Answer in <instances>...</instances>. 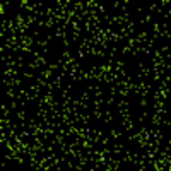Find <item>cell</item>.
Listing matches in <instances>:
<instances>
[{"mask_svg":"<svg viewBox=\"0 0 171 171\" xmlns=\"http://www.w3.org/2000/svg\"><path fill=\"white\" fill-rule=\"evenodd\" d=\"M92 46H94L92 38H82V40H81V51H84V53H87V55H89V51H91Z\"/></svg>","mask_w":171,"mask_h":171,"instance_id":"cell-1","label":"cell"},{"mask_svg":"<svg viewBox=\"0 0 171 171\" xmlns=\"http://www.w3.org/2000/svg\"><path fill=\"white\" fill-rule=\"evenodd\" d=\"M19 40H21V46H24V48H31V50H33L34 38H31V36H28V34H19Z\"/></svg>","mask_w":171,"mask_h":171,"instance_id":"cell-2","label":"cell"},{"mask_svg":"<svg viewBox=\"0 0 171 171\" xmlns=\"http://www.w3.org/2000/svg\"><path fill=\"white\" fill-rule=\"evenodd\" d=\"M162 115H159V113H156V111H152V115H151V121H152V125H154V128H159L162 125Z\"/></svg>","mask_w":171,"mask_h":171,"instance_id":"cell-3","label":"cell"},{"mask_svg":"<svg viewBox=\"0 0 171 171\" xmlns=\"http://www.w3.org/2000/svg\"><path fill=\"white\" fill-rule=\"evenodd\" d=\"M121 127H123V130H127V132H132L135 127H137V121L135 120H121Z\"/></svg>","mask_w":171,"mask_h":171,"instance_id":"cell-4","label":"cell"},{"mask_svg":"<svg viewBox=\"0 0 171 171\" xmlns=\"http://www.w3.org/2000/svg\"><path fill=\"white\" fill-rule=\"evenodd\" d=\"M151 75H152L151 69L145 67L144 63H140V74H139V79H140V77H144V79H151Z\"/></svg>","mask_w":171,"mask_h":171,"instance_id":"cell-5","label":"cell"},{"mask_svg":"<svg viewBox=\"0 0 171 171\" xmlns=\"http://www.w3.org/2000/svg\"><path fill=\"white\" fill-rule=\"evenodd\" d=\"M113 118H115V115H113V111H111L110 108L103 111V121H104V123H111Z\"/></svg>","mask_w":171,"mask_h":171,"instance_id":"cell-6","label":"cell"},{"mask_svg":"<svg viewBox=\"0 0 171 171\" xmlns=\"http://www.w3.org/2000/svg\"><path fill=\"white\" fill-rule=\"evenodd\" d=\"M40 74H41V77H43V79H46V81H50L51 77H53V70L48 69V67H43Z\"/></svg>","mask_w":171,"mask_h":171,"instance_id":"cell-7","label":"cell"},{"mask_svg":"<svg viewBox=\"0 0 171 171\" xmlns=\"http://www.w3.org/2000/svg\"><path fill=\"white\" fill-rule=\"evenodd\" d=\"M79 81H92V79H91L89 70H84V69H81V70H79Z\"/></svg>","mask_w":171,"mask_h":171,"instance_id":"cell-8","label":"cell"},{"mask_svg":"<svg viewBox=\"0 0 171 171\" xmlns=\"http://www.w3.org/2000/svg\"><path fill=\"white\" fill-rule=\"evenodd\" d=\"M116 94H118L120 98H123V99H127V98H128V94H130V91H128V89H123V87H118V86H116Z\"/></svg>","mask_w":171,"mask_h":171,"instance_id":"cell-9","label":"cell"},{"mask_svg":"<svg viewBox=\"0 0 171 171\" xmlns=\"http://www.w3.org/2000/svg\"><path fill=\"white\" fill-rule=\"evenodd\" d=\"M115 106H116V110H123V108H128V101L121 98L120 101H115Z\"/></svg>","mask_w":171,"mask_h":171,"instance_id":"cell-10","label":"cell"},{"mask_svg":"<svg viewBox=\"0 0 171 171\" xmlns=\"http://www.w3.org/2000/svg\"><path fill=\"white\" fill-rule=\"evenodd\" d=\"M0 111H2V116H4V118H9L10 108L7 106V104H4V103H2V104H0Z\"/></svg>","mask_w":171,"mask_h":171,"instance_id":"cell-11","label":"cell"},{"mask_svg":"<svg viewBox=\"0 0 171 171\" xmlns=\"http://www.w3.org/2000/svg\"><path fill=\"white\" fill-rule=\"evenodd\" d=\"M5 94L9 96L10 99H17V92H16L14 87H5Z\"/></svg>","mask_w":171,"mask_h":171,"instance_id":"cell-12","label":"cell"},{"mask_svg":"<svg viewBox=\"0 0 171 171\" xmlns=\"http://www.w3.org/2000/svg\"><path fill=\"white\" fill-rule=\"evenodd\" d=\"M110 137L113 140H120L121 137H123V133L120 130H110Z\"/></svg>","mask_w":171,"mask_h":171,"instance_id":"cell-13","label":"cell"},{"mask_svg":"<svg viewBox=\"0 0 171 171\" xmlns=\"http://www.w3.org/2000/svg\"><path fill=\"white\" fill-rule=\"evenodd\" d=\"M16 116H17V120L19 121H28V113L24 110H19L17 113H16Z\"/></svg>","mask_w":171,"mask_h":171,"instance_id":"cell-14","label":"cell"},{"mask_svg":"<svg viewBox=\"0 0 171 171\" xmlns=\"http://www.w3.org/2000/svg\"><path fill=\"white\" fill-rule=\"evenodd\" d=\"M36 45H38L40 48H43V50L46 51V48H48V45H50V40H38V41H36Z\"/></svg>","mask_w":171,"mask_h":171,"instance_id":"cell-15","label":"cell"},{"mask_svg":"<svg viewBox=\"0 0 171 171\" xmlns=\"http://www.w3.org/2000/svg\"><path fill=\"white\" fill-rule=\"evenodd\" d=\"M81 101H84V103H87L89 104V99H91V92L89 91H84V92H81V98H79Z\"/></svg>","mask_w":171,"mask_h":171,"instance_id":"cell-16","label":"cell"},{"mask_svg":"<svg viewBox=\"0 0 171 171\" xmlns=\"http://www.w3.org/2000/svg\"><path fill=\"white\" fill-rule=\"evenodd\" d=\"M26 67H28V69H31V70H36V69H40L41 65H40V62L33 60V62H29V63H26Z\"/></svg>","mask_w":171,"mask_h":171,"instance_id":"cell-17","label":"cell"},{"mask_svg":"<svg viewBox=\"0 0 171 171\" xmlns=\"http://www.w3.org/2000/svg\"><path fill=\"white\" fill-rule=\"evenodd\" d=\"M91 116H92V118H98V120H103V111L101 110H92L91 111Z\"/></svg>","mask_w":171,"mask_h":171,"instance_id":"cell-18","label":"cell"},{"mask_svg":"<svg viewBox=\"0 0 171 171\" xmlns=\"http://www.w3.org/2000/svg\"><path fill=\"white\" fill-rule=\"evenodd\" d=\"M118 50L121 51V55H127V53H132V48L128 45H123V46H118Z\"/></svg>","mask_w":171,"mask_h":171,"instance_id":"cell-19","label":"cell"},{"mask_svg":"<svg viewBox=\"0 0 171 171\" xmlns=\"http://www.w3.org/2000/svg\"><path fill=\"white\" fill-rule=\"evenodd\" d=\"M110 142H111V137L103 135V137H101V140H99V144H101V145H110Z\"/></svg>","mask_w":171,"mask_h":171,"instance_id":"cell-20","label":"cell"},{"mask_svg":"<svg viewBox=\"0 0 171 171\" xmlns=\"http://www.w3.org/2000/svg\"><path fill=\"white\" fill-rule=\"evenodd\" d=\"M152 31H154V34H158V33H161V24L159 22H152Z\"/></svg>","mask_w":171,"mask_h":171,"instance_id":"cell-21","label":"cell"},{"mask_svg":"<svg viewBox=\"0 0 171 171\" xmlns=\"http://www.w3.org/2000/svg\"><path fill=\"white\" fill-rule=\"evenodd\" d=\"M149 22H152V16H151V14L144 16V17L140 19V24H149Z\"/></svg>","mask_w":171,"mask_h":171,"instance_id":"cell-22","label":"cell"},{"mask_svg":"<svg viewBox=\"0 0 171 171\" xmlns=\"http://www.w3.org/2000/svg\"><path fill=\"white\" fill-rule=\"evenodd\" d=\"M104 104L110 108V106H115V98L111 96V98H104Z\"/></svg>","mask_w":171,"mask_h":171,"instance_id":"cell-23","label":"cell"},{"mask_svg":"<svg viewBox=\"0 0 171 171\" xmlns=\"http://www.w3.org/2000/svg\"><path fill=\"white\" fill-rule=\"evenodd\" d=\"M21 77H24V79H33L34 75H33L31 72H21Z\"/></svg>","mask_w":171,"mask_h":171,"instance_id":"cell-24","label":"cell"},{"mask_svg":"<svg viewBox=\"0 0 171 171\" xmlns=\"http://www.w3.org/2000/svg\"><path fill=\"white\" fill-rule=\"evenodd\" d=\"M147 9L151 10V12H152V10H158V9H159V4H158V2H154V4H151Z\"/></svg>","mask_w":171,"mask_h":171,"instance_id":"cell-25","label":"cell"},{"mask_svg":"<svg viewBox=\"0 0 171 171\" xmlns=\"http://www.w3.org/2000/svg\"><path fill=\"white\" fill-rule=\"evenodd\" d=\"M140 106L145 110L147 108V98H140Z\"/></svg>","mask_w":171,"mask_h":171,"instance_id":"cell-26","label":"cell"},{"mask_svg":"<svg viewBox=\"0 0 171 171\" xmlns=\"http://www.w3.org/2000/svg\"><path fill=\"white\" fill-rule=\"evenodd\" d=\"M17 4H19L21 7H22V9H26V7H28V4H29V2H28V0H19V2H17Z\"/></svg>","mask_w":171,"mask_h":171,"instance_id":"cell-27","label":"cell"},{"mask_svg":"<svg viewBox=\"0 0 171 171\" xmlns=\"http://www.w3.org/2000/svg\"><path fill=\"white\" fill-rule=\"evenodd\" d=\"M0 168H2V170H7V168H9V166H7V162L4 161V159H2V162H0Z\"/></svg>","mask_w":171,"mask_h":171,"instance_id":"cell-28","label":"cell"},{"mask_svg":"<svg viewBox=\"0 0 171 171\" xmlns=\"http://www.w3.org/2000/svg\"><path fill=\"white\" fill-rule=\"evenodd\" d=\"M4 12H5V5H4V4H2V5H0V14H2V16H4Z\"/></svg>","mask_w":171,"mask_h":171,"instance_id":"cell-29","label":"cell"}]
</instances>
